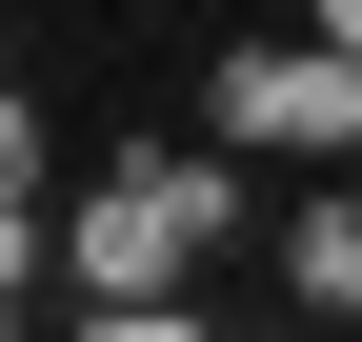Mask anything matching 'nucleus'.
<instances>
[{
	"instance_id": "1",
	"label": "nucleus",
	"mask_w": 362,
	"mask_h": 342,
	"mask_svg": "<svg viewBox=\"0 0 362 342\" xmlns=\"http://www.w3.org/2000/svg\"><path fill=\"white\" fill-rule=\"evenodd\" d=\"M221 242H242V141L221 121H121L101 182L61 201V322L81 342H181Z\"/></svg>"
},
{
	"instance_id": "2",
	"label": "nucleus",
	"mask_w": 362,
	"mask_h": 342,
	"mask_svg": "<svg viewBox=\"0 0 362 342\" xmlns=\"http://www.w3.org/2000/svg\"><path fill=\"white\" fill-rule=\"evenodd\" d=\"M202 121L242 161H362V40H322V20L302 40H221L202 61Z\"/></svg>"
},
{
	"instance_id": "3",
	"label": "nucleus",
	"mask_w": 362,
	"mask_h": 342,
	"mask_svg": "<svg viewBox=\"0 0 362 342\" xmlns=\"http://www.w3.org/2000/svg\"><path fill=\"white\" fill-rule=\"evenodd\" d=\"M282 302H302V322H362V201H342V182L282 201Z\"/></svg>"
},
{
	"instance_id": "4",
	"label": "nucleus",
	"mask_w": 362,
	"mask_h": 342,
	"mask_svg": "<svg viewBox=\"0 0 362 342\" xmlns=\"http://www.w3.org/2000/svg\"><path fill=\"white\" fill-rule=\"evenodd\" d=\"M61 302V201H0V322Z\"/></svg>"
},
{
	"instance_id": "5",
	"label": "nucleus",
	"mask_w": 362,
	"mask_h": 342,
	"mask_svg": "<svg viewBox=\"0 0 362 342\" xmlns=\"http://www.w3.org/2000/svg\"><path fill=\"white\" fill-rule=\"evenodd\" d=\"M0 201H61V121H40L21 81H0Z\"/></svg>"
},
{
	"instance_id": "6",
	"label": "nucleus",
	"mask_w": 362,
	"mask_h": 342,
	"mask_svg": "<svg viewBox=\"0 0 362 342\" xmlns=\"http://www.w3.org/2000/svg\"><path fill=\"white\" fill-rule=\"evenodd\" d=\"M302 20H322V40H362V0H302Z\"/></svg>"
},
{
	"instance_id": "7",
	"label": "nucleus",
	"mask_w": 362,
	"mask_h": 342,
	"mask_svg": "<svg viewBox=\"0 0 362 342\" xmlns=\"http://www.w3.org/2000/svg\"><path fill=\"white\" fill-rule=\"evenodd\" d=\"M0 81H21V40H0Z\"/></svg>"
}]
</instances>
